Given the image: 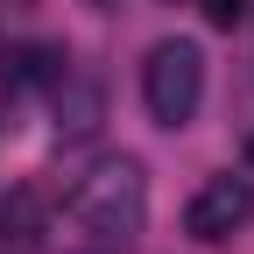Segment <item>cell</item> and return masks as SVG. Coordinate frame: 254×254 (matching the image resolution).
Masks as SVG:
<instances>
[{
	"mask_svg": "<svg viewBox=\"0 0 254 254\" xmlns=\"http://www.w3.org/2000/svg\"><path fill=\"white\" fill-rule=\"evenodd\" d=\"M240 226H254V184L247 177H205L198 198L184 205V233L205 240V247H219V240H233Z\"/></svg>",
	"mask_w": 254,
	"mask_h": 254,
	"instance_id": "3957f363",
	"label": "cell"
},
{
	"mask_svg": "<svg viewBox=\"0 0 254 254\" xmlns=\"http://www.w3.org/2000/svg\"><path fill=\"white\" fill-rule=\"evenodd\" d=\"M0 233H14V240H36V233H43V212H36L28 190H14V198L0 205Z\"/></svg>",
	"mask_w": 254,
	"mask_h": 254,
	"instance_id": "8992f818",
	"label": "cell"
},
{
	"mask_svg": "<svg viewBox=\"0 0 254 254\" xmlns=\"http://www.w3.org/2000/svg\"><path fill=\"white\" fill-rule=\"evenodd\" d=\"M99 120H106V92L92 85V78H64V85H57V134H64V141L99 134Z\"/></svg>",
	"mask_w": 254,
	"mask_h": 254,
	"instance_id": "5b68a950",
	"label": "cell"
},
{
	"mask_svg": "<svg viewBox=\"0 0 254 254\" xmlns=\"http://www.w3.org/2000/svg\"><path fill=\"white\" fill-rule=\"evenodd\" d=\"M71 219L106 240V247H127L141 226H148V170L134 155H106V163H92L71 190Z\"/></svg>",
	"mask_w": 254,
	"mask_h": 254,
	"instance_id": "6da1fadb",
	"label": "cell"
},
{
	"mask_svg": "<svg viewBox=\"0 0 254 254\" xmlns=\"http://www.w3.org/2000/svg\"><path fill=\"white\" fill-rule=\"evenodd\" d=\"M247 177H254V134H247Z\"/></svg>",
	"mask_w": 254,
	"mask_h": 254,
	"instance_id": "9c48e42d",
	"label": "cell"
},
{
	"mask_svg": "<svg viewBox=\"0 0 254 254\" xmlns=\"http://www.w3.org/2000/svg\"><path fill=\"white\" fill-rule=\"evenodd\" d=\"M92 7H99V14H113V7H120V0H92Z\"/></svg>",
	"mask_w": 254,
	"mask_h": 254,
	"instance_id": "ba28073f",
	"label": "cell"
},
{
	"mask_svg": "<svg viewBox=\"0 0 254 254\" xmlns=\"http://www.w3.org/2000/svg\"><path fill=\"white\" fill-rule=\"evenodd\" d=\"M198 7H205V21H212V28H240L247 0H198Z\"/></svg>",
	"mask_w": 254,
	"mask_h": 254,
	"instance_id": "52a82bcc",
	"label": "cell"
},
{
	"mask_svg": "<svg viewBox=\"0 0 254 254\" xmlns=\"http://www.w3.org/2000/svg\"><path fill=\"white\" fill-rule=\"evenodd\" d=\"M71 78V50L64 43H21L0 57V85H64Z\"/></svg>",
	"mask_w": 254,
	"mask_h": 254,
	"instance_id": "277c9868",
	"label": "cell"
},
{
	"mask_svg": "<svg viewBox=\"0 0 254 254\" xmlns=\"http://www.w3.org/2000/svg\"><path fill=\"white\" fill-rule=\"evenodd\" d=\"M141 106L155 127H190L205 106V50L190 36H163L141 57Z\"/></svg>",
	"mask_w": 254,
	"mask_h": 254,
	"instance_id": "7a4b0ae2",
	"label": "cell"
}]
</instances>
